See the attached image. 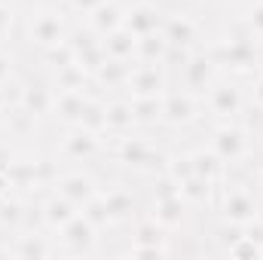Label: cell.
Segmentation results:
<instances>
[{"label":"cell","instance_id":"23","mask_svg":"<svg viewBox=\"0 0 263 260\" xmlns=\"http://www.w3.org/2000/svg\"><path fill=\"white\" fill-rule=\"evenodd\" d=\"M135 62H114L107 59L104 65L92 73V89L98 92H110V95H126V83Z\"/></svg>","mask_w":263,"mask_h":260},{"label":"cell","instance_id":"30","mask_svg":"<svg viewBox=\"0 0 263 260\" xmlns=\"http://www.w3.org/2000/svg\"><path fill=\"white\" fill-rule=\"evenodd\" d=\"M165 52H168V40L162 37V31H156V34H147V37H138L135 62H141V65H162Z\"/></svg>","mask_w":263,"mask_h":260},{"label":"cell","instance_id":"7","mask_svg":"<svg viewBox=\"0 0 263 260\" xmlns=\"http://www.w3.org/2000/svg\"><path fill=\"white\" fill-rule=\"evenodd\" d=\"M59 248L62 254H70V257H86V254H95L98 251V242H101V230L80 211L70 224H65L59 233Z\"/></svg>","mask_w":263,"mask_h":260},{"label":"cell","instance_id":"2","mask_svg":"<svg viewBox=\"0 0 263 260\" xmlns=\"http://www.w3.org/2000/svg\"><path fill=\"white\" fill-rule=\"evenodd\" d=\"M110 153L120 165H126L138 175H147V178L165 172V162H168V153L162 147H156L150 138H141V135H132V132L114 138Z\"/></svg>","mask_w":263,"mask_h":260},{"label":"cell","instance_id":"38","mask_svg":"<svg viewBox=\"0 0 263 260\" xmlns=\"http://www.w3.org/2000/svg\"><path fill=\"white\" fill-rule=\"evenodd\" d=\"M15 18H18L15 6H12L9 0H0V40H6V37L12 34V28H15Z\"/></svg>","mask_w":263,"mask_h":260},{"label":"cell","instance_id":"14","mask_svg":"<svg viewBox=\"0 0 263 260\" xmlns=\"http://www.w3.org/2000/svg\"><path fill=\"white\" fill-rule=\"evenodd\" d=\"M168 92V67L165 65H141L135 62L126 83V95L141 98V95H162Z\"/></svg>","mask_w":263,"mask_h":260},{"label":"cell","instance_id":"24","mask_svg":"<svg viewBox=\"0 0 263 260\" xmlns=\"http://www.w3.org/2000/svg\"><path fill=\"white\" fill-rule=\"evenodd\" d=\"M162 18L165 12L156 6V3H132L126 6V28H129L135 37H147V34H156L162 28Z\"/></svg>","mask_w":263,"mask_h":260},{"label":"cell","instance_id":"32","mask_svg":"<svg viewBox=\"0 0 263 260\" xmlns=\"http://www.w3.org/2000/svg\"><path fill=\"white\" fill-rule=\"evenodd\" d=\"M52 89L55 92H65V89H92V77L77 65H65L59 70H52Z\"/></svg>","mask_w":263,"mask_h":260},{"label":"cell","instance_id":"16","mask_svg":"<svg viewBox=\"0 0 263 260\" xmlns=\"http://www.w3.org/2000/svg\"><path fill=\"white\" fill-rule=\"evenodd\" d=\"M49 190H55V193H62L65 199H70L77 208H83L86 202H92L95 196L101 193L98 181L89 172H59V178L52 181Z\"/></svg>","mask_w":263,"mask_h":260},{"label":"cell","instance_id":"4","mask_svg":"<svg viewBox=\"0 0 263 260\" xmlns=\"http://www.w3.org/2000/svg\"><path fill=\"white\" fill-rule=\"evenodd\" d=\"M214 208H217V214H220L223 224H236V227H245V224H251L254 217H260V202H257L254 190H251L248 184L230 181V175H227V181L217 187Z\"/></svg>","mask_w":263,"mask_h":260},{"label":"cell","instance_id":"19","mask_svg":"<svg viewBox=\"0 0 263 260\" xmlns=\"http://www.w3.org/2000/svg\"><path fill=\"white\" fill-rule=\"evenodd\" d=\"M28 214H31V196L15 193V190L0 196V230H6V233L25 230Z\"/></svg>","mask_w":263,"mask_h":260},{"label":"cell","instance_id":"42","mask_svg":"<svg viewBox=\"0 0 263 260\" xmlns=\"http://www.w3.org/2000/svg\"><path fill=\"white\" fill-rule=\"evenodd\" d=\"M9 107H12V101H9V89H0V129H3V123H6Z\"/></svg>","mask_w":263,"mask_h":260},{"label":"cell","instance_id":"10","mask_svg":"<svg viewBox=\"0 0 263 260\" xmlns=\"http://www.w3.org/2000/svg\"><path fill=\"white\" fill-rule=\"evenodd\" d=\"M175 73H178V80H181V89L193 92V95H199V98H202V95L211 89V83L220 77V70H217L214 59L208 55V49H205V46L193 49V55L178 67Z\"/></svg>","mask_w":263,"mask_h":260},{"label":"cell","instance_id":"8","mask_svg":"<svg viewBox=\"0 0 263 260\" xmlns=\"http://www.w3.org/2000/svg\"><path fill=\"white\" fill-rule=\"evenodd\" d=\"M132 257H168L172 254V233H165L156 220H150L147 214L135 220L132 230Z\"/></svg>","mask_w":263,"mask_h":260},{"label":"cell","instance_id":"5","mask_svg":"<svg viewBox=\"0 0 263 260\" xmlns=\"http://www.w3.org/2000/svg\"><path fill=\"white\" fill-rule=\"evenodd\" d=\"M70 34V25H67V15L62 9H52V6H43V9H34L28 15V25H25V37L34 49L46 52L52 46H59L62 40H67Z\"/></svg>","mask_w":263,"mask_h":260},{"label":"cell","instance_id":"29","mask_svg":"<svg viewBox=\"0 0 263 260\" xmlns=\"http://www.w3.org/2000/svg\"><path fill=\"white\" fill-rule=\"evenodd\" d=\"M80 129L92 132L98 138H107V98L101 95H89L86 107H83V117H80Z\"/></svg>","mask_w":263,"mask_h":260},{"label":"cell","instance_id":"28","mask_svg":"<svg viewBox=\"0 0 263 260\" xmlns=\"http://www.w3.org/2000/svg\"><path fill=\"white\" fill-rule=\"evenodd\" d=\"M101 46H104V55L114 59V62H135V52H138V37L132 34L129 28H117L114 34L101 37Z\"/></svg>","mask_w":263,"mask_h":260},{"label":"cell","instance_id":"27","mask_svg":"<svg viewBox=\"0 0 263 260\" xmlns=\"http://www.w3.org/2000/svg\"><path fill=\"white\" fill-rule=\"evenodd\" d=\"M181 199L187 202V208H214V199H217V184L190 175L187 181H181Z\"/></svg>","mask_w":263,"mask_h":260},{"label":"cell","instance_id":"35","mask_svg":"<svg viewBox=\"0 0 263 260\" xmlns=\"http://www.w3.org/2000/svg\"><path fill=\"white\" fill-rule=\"evenodd\" d=\"M223 251H227L230 257H248V260H260L263 257V245H257L251 236H245V230H242V236H239L236 242H230Z\"/></svg>","mask_w":263,"mask_h":260},{"label":"cell","instance_id":"6","mask_svg":"<svg viewBox=\"0 0 263 260\" xmlns=\"http://www.w3.org/2000/svg\"><path fill=\"white\" fill-rule=\"evenodd\" d=\"M248 104V95L245 89L239 86V80H223L217 77L211 83V89L202 95V107L220 123V120H239V114L245 110Z\"/></svg>","mask_w":263,"mask_h":260},{"label":"cell","instance_id":"9","mask_svg":"<svg viewBox=\"0 0 263 260\" xmlns=\"http://www.w3.org/2000/svg\"><path fill=\"white\" fill-rule=\"evenodd\" d=\"M15 239L6 242L9 248V257H18V260H43V257H59L62 248H59V239L55 233L37 227V230H18L12 233Z\"/></svg>","mask_w":263,"mask_h":260},{"label":"cell","instance_id":"17","mask_svg":"<svg viewBox=\"0 0 263 260\" xmlns=\"http://www.w3.org/2000/svg\"><path fill=\"white\" fill-rule=\"evenodd\" d=\"M37 208H40V227L49 230V233H59L65 224H70L80 214V208L70 199H65L62 193H55V190H49V193L43 196L37 202Z\"/></svg>","mask_w":263,"mask_h":260},{"label":"cell","instance_id":"40","mask_svg":"<svg viewBox=\"0 0 263 260\" xmlns=\"http://www.w3.org/2000/svg\"><path fill=\"white\" fill-rule=\"evenodd\" d=\"M67 3V9L73 12V15H89L92 9H98L104 0H65Z\"/></svg>","mask_w":263,"mask_h":260},{"label":"cell","instance_id":"25","mask_svg":"<svg viewBox=\"0 0 263 260\" xmlns=\"http://www.w3.org/2000/svg\"><path fill=\"white\" fill-rule=\"evenodd\" d=\"M190 159H193V175L199 178H205V181H211V184H223L227 181V175H230V165L208 147V144H202L196 150H190Z\"/></svg>","mask_w":263,"mask_h":260},{"label":"cell","instance_id":"31","mask_svg":"<svg viewBox=\"0 0 263 260\" xmlns=\"http://www.w3.org/2000/svg\"><path fill=\"white\" fill-rule=\"evenodd\" d=\"M162 95H141V98H129L132 110H135V123L138 126H156L162 123Z\"/></svg>","mask_w":263,"mask_h":260},{"label":"cell","instance_id":"1","mask_svg":"<svg viewBox=\"0 0 263 260\" xmlns=\"http://www.w3.org/2000/svg\"><path fill=\"white\" fill-rule=\"evenodd\" d=\"M208 55L214 59V65L220 73H233L236 80H245V77H254L260 70L263 59H260V43L239 25L236 34H227L214 43L205 46Z\"/></svg>","mask_w":263,"mask_h":260},{"label":"cell","instance_id":"33","mask_svg":"<svg viewBox=\"0 0 263 260\" xmlns=\"http://www.w3.org/2000/svg\"><path fill=\"white\" fill-rule=\"evenodd\" d=\"M239 25H242V28H245L257 43H263V0H251V3L245 6V12H242Z\"/></svg>","mask_w":263,"mask_h":260},{"label":"cell","instance_id":"43","mask_svg":"<svg viewBox=\"0 0 263 260\" xmlns=\"http://www.w3.org/2000/svg\"><path fill=\"white\" fill-rule=\"evenodd\" d=\"M257 190H260V193H263V165H260V169H257Z\"/></svg>","mask_w":263,"mask_h":260},{"label":"cell","instance_id":"44","mask_svg":"<svg viewBox=\"0 0 263 260\" xmlns=\"http://www.w3.org/2000/svg\"><path fill=\"white\" fill-rule=\"evenodd\" d=\"M220 3H230V0H220Z\"/></svg>","mask_w":263,"mask_h":260},{"label":"cell","instance_id":"18","mask_svg":"<svg viewBox=\"0 0 263 260\" xmlns=\"http://www.w3.org/2000/svg\"><path fill=\"white\" fill-rule=\"evenodd\" d=\"M101 202H104V208H107V217H110V227H117V224H129L132 217L141 211V205H138V196L135 190H129L126 184H117V187H107V190H101Z\"/></svg>","mask_w":263,"mask_h":260},{"label":"cell","instance_id":"22","mask_svg":"<svg viewBox=\"0 0 263 260\" xmlns=\"http://www.w3.org/2000/svg\"><path fill=\"white\" fill-rule=\"evenodd\" d=\"M89 95H92V89H65V92H55L52 120H59L65 129L80 126V117H83V107H86Z\"/></svg>","mask_w":263,"mask_h":260},{"label":"cell","instance_id":"41","mask_svg":"<svg viewBox=\"0 0 263 260\" xmlns=\"http://www.w3.org/2000/svg\"><path fill=\"white\" fill-rule=\"evenodd\" d=\"M248 101H254V104H260V107H263V70H257V73L251 77V89H248Z\"/></svg>","mask_w":263,"mask_h":260},{"label":"cell","instance_id":"34","mask_svg":"<svg viewBox=\"0 0 263 260\" xmlns=\"http://www.w3.org/2000/svg\"><path fill=\"white\" fill-rule=\"evenodd\" d=\"M40 55H43V62L52 67V70L77 62V52H73V43H70V40H62L59 46H52V49H46V52H40Z\"/></svg>","mask_w":263,"mask_h":260},{"label":"cell","instance_id":"13","mask_svg":"<svg viewBox=\"0 0 263 260\" xmlns=\"http://www.w3.org/2000/svg\"><path fill=\"white\" fill-rule=\"evenodd\" d=\"M202 117V98L187 89H168L162 98V123L168 129H187Z\"/></svg>","mask_w":263,"mask_h":260},{"label":"cell","instance_id":"12","mask_svg":"<svg viewBox=\"0 0 263 260\" xmlns=\"http://www.w3.org/2000/svg\"><path fill=\"white\" fill-rule=\"evenodd\" d=\"M101 153H104V138L80 129V126H70L59 141L55 159H62V162H92Z\"/></svg>","mask_w":263,"mask_h":260},{"label":"cell","instance_id":"11","mask_svg":"<svg viewBox=\"0 0 263 260\" xmlns=\"http://www.w3.org/2000/svg\"><path fill=\"white\" fill-rule=\"evenodd\" d=\"M15 95H12V104H18L25 114H31L34 120H46L52 117V107H55V89L52 83H43V80H25V83H12Z\"/></svg>","mask_w":263,"mask_h":260},{"label":"cell","instance_id":"39","mask_svg":"<svg viewBox=\"0 0 263 260\" xmlns=\"http://www.w3.org/2000/svg\"><path fill=\"white\" fill-rule=\"evenodd\" d=\"M12 83H15V59H12V52L0 49V89H6Z\"/></svg>","mask_w":263,"mask_h":260},{"label":"cell","instance_id":"21","mask_svg":"<svg viewBox=\"0 0 263 260\" xmlns=\"http://www.w3.org/2000/svg\"><path fill=\"white\" fill-rule=\"evenodd\" d=\"M123 25H126V6L120 0H104L98 9H92L86 15V28L95 37H107V34H114Z\"/></svg>","mask_w":263,"mask_h":260},{"label":"cell","instance_id":"3","mask_svg":"<svg viewBox=\"0 0 263 260\" xmlns=\"http://www.w3.org/2000/svg\"><path fill=\"white\" fill-rule=\"evenodd\" d=\"M208 147L230 169H245L254 159V138L239 120H220L208 135Z\"/></svg>","mask_w":263,"mask_h":260},{"label":"cell","instance_id":"36","mask_svg":"<svg viewBox=\"0 0 263 260\" xmlns=\"http://www.w3.org/2000/svg\"><path fill=\"white\" fill-rule=\"evenodd\" d=\"M165 172H168L178 184H181V181H187V178L193 175V159H190V153H168Z\"/></svg>","mask_w":263,"mask_h":260},{"label":"cell","instance_id":"20","mask_svg":"<svg viewBox=\"0 0 263 260\" xmlns=\"http://www.w3.org/2000/svg\"><path fill=\"white\" fill-rule=\"evenodd\" d=\"M147 217L156 220L165 233H178L184 227V217H187V202L181 196H168V199H153L150 208H147Z\"/></svg>","mask_w":263,"mask_h":260},{"label":"cell","instance_id":"15","mask_svg":"<svg viewBox=\"0 0 263 260\" xmlns=\"http://www.w3.org/2000/svg\"><path fill=\"white\" fill-rule=\"evenodd\" d=\"M162 37L168 40V46H187V49H199L202 43V28H199V22L190 15V12H165V18H162Z\"/></svg>","mask_w":263,"mask_h":260},{"label":"cell","instance_id":"37","mask_svg":"<svg viewBox=\"0 0 263 260\" xmlns=\"http://www.w3.org/2000/svg\"><path fill=\"white\" fill-rule=\"evenodd\" d=\"M239 123L251 132V138H260L263 135V107L260 104H254V101H248L245 110L239 114Z\"/></svg>","mask_w":263,"mask_h":260},{"label":"cell","instance_id":"26","mask_svg":"<svg viewBox=\"0 0 263 260\" xmlns=\"http://www.w3.org/2000/svg\"><path fill=\"white\" fill-rule=\"evenodd\" d=\"M132 129H138V123H135V110H132L129 95L107 98V138L129 135Z\"/></svg>","mask_w":263,"mask_h":260}]
</instances>
